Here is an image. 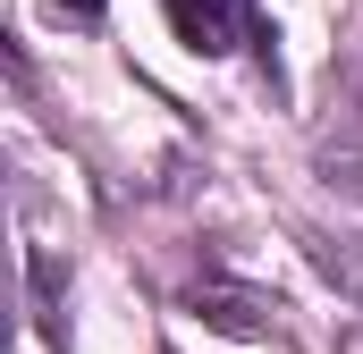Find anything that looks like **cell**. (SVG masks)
Instances as JSON below:
<instances>
[{"label":"cell","instance_id":"obj_1","mask_svg":"<svg viewBox=\"0 0 363 354\" xmlns=\"http://www.w3.org/2000/svg\"><path fill=\"white\" fill-rule=\"evenodd\" d=\"M161 8H169V34H178L194 59H228V51L254 42L262 85L287 93V76H279V34H271V17H262L254 0H161Z\"/></svg>","mask_w":363,"mask_h":354},{"label":"cell","instance_id":"obj_2","mask_svg":"<svg viewBox=\"0 0 363 354\" xmlns=\"http://www.w3.org/2000/svg\"><path fill=\"white\" fill-rule=\"evenodd\" d=\"M178 304L203 321V329H220V338H237V346H262L279 338V304L262 287H245V278H228V270H194L178 287Z\"/></svg>","mask_w":363,"mask_h":354},{"label":"cell","instance_id":"obj_3","mask_svg":"<svg viewBox=\"0 0 363 354\" xmlns=\"http://www.w3.org/2000/svg\"><path fill=\"white\" fill-rule=\"evenodd\" d=\"M26 287H34V329H43V346L68 354V321H60V312H68V270L51 262L43 245L26 253Z\"/></svg>","mask_w":363,"mask_h":354},{"label":"cell","instance_id":"obj_4","mask_svg":"<svg viewBox=\"0 0 363 354\" xmlns=\"http://www.w3.org/2000/svg\"><path fill=\"white\" fill-rule=\"evenodd\" d=\"M321 185L330 194H347V202H363V144H321Z\"/></svg>","mask_w":363,"mask_h":354},{"label":"cell","instance_id":"obj_5","mask_svg":"<svg viewBox=\"0 0 363 354\" xmlns=\"http://www.w3.org/2000/svg\"><path fill=\"white\" fill-rule=\"evenodd\" d=\"M43 8H51V17H68V25H85V34L101 25V0H43Z\"/></svg>","mask_w":363,"mask_h":354}]
</instances>
